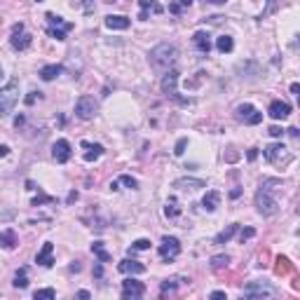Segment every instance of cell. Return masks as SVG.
Instances as JSON below:
<instances>
[{
	"label": "cell",
	"mask_w": 300,
	"mask_h": 300,
	"mask_svg": "<svg viewBox=\"0 0 300 300\" xmlns=\"http://www.w3.org/2000/svg\"><path fill=\"white\" fill-rule=\"evenodd\" d=\"M82 10L89 14V12H94V0H82Z\"/></svg>",
	"instance_id": "cell-41"
},
{
	"label": "cell",
	"mask_w": 300,
	"mask_h": 300,
	"mask_svg": "<svg viewBox=\"0 0 300 300\" xmlns=\"http://www.w3.org/2000/svg\"><path fill=\"white\" fill-rule=\"evenodd\" d=\"M31 42H33V35L24 31V24H14L12 26V38H10V45H12L14 50H19V52H24L31 47Z\"/></svg>",
	"instance_id": "cell-9"
},
{
	"label": "cell",
	"mask_w": 300,
	"mask_h": 300,
	"mask_svg": "<svg viewBox=\"0 0 300 300\" xmlns=\"http://www.w3.org/2000/svg\"><path fill=\"white\" fill-rule=\"evenodd\" d=\"M176 2H178L181 7H190V5H193V0H176Z\"/></svg>",
	"instance_id": "cell-47"
},
{
	"label": "cell",
	"mask_w": 300,
	"mask_h": 300,
	"mask_svg": "<svg viewBox=\"0 0 300 300\" xmlns=\"http://www.w3.org/2000/svg\"><path fill=\"white\" fill-rule=\"evenodd\" d=\"M235 118L239 120V122H244V124H261V122H263V113H258V110H256L251 104H242V106H237Z\"/></svg>",
	"instance_id": "cell-11"
},
{
	"label": "cell",
	"mask_w": 300,
	"mask_h": 300,
	"mask_svg": "<svg viewBox=\"0 0 300 300\" xmlns=\"http://www.w3.org/2000/svg\"><path fill=\"white\" fill-rule=\"evenodd\" d=\"M181 253V242L176 237H162V244H159V258L162 261H176Z\"/></svg>",
	"instance_id": "cell-8"
},
{
	"label": "cell",
	"mask_w": 300,
	"mask_h": 300,
	"mask_svg": "<svg viewBox=\"0 0 300 300\" xmlns=\"http://www.w3.org/2000/svg\"><path fill=\"white\" fill-rule=\"evenodd\" d=\"M248 162H253V159H256V157H258V148H251V150H248Z\"/></svg>",
	"instance_id": "cell-44"
},
{
	"label": "cell",
	"mask_w": 300,
	"mask_h": 300,
	"mask_svg": "<svg viewBox=\"0 0 300 300\" xmlns=\"http://www.w3.org/2000/svg\"><path fill=\"white\" fill-rule=\"evenodd\" d=\"M209 298H225V291H211Z\"/></svg>",
	"instance_id": "cell-45"
},
{
	"label": "cell",
	"mask_w": 300,
	"mask_h": 300,
	"mask_svg": "<svg viewBox=\"0 0 300 300\" xmlns=\"http://www.w3.org/2000/svg\"><path fill=\"white\" fill-rule=\"evenodd\" d=\"M120 183H122V185H127V188H131V190H136V188H139V181H136V178H131V176H127V174H124V176H120Z\"/></svg>",
	"instance_id": "cell-34"
},
{
	"label": "cell",
	"mask_w": 300,
	"mask_h": 300,
	"mask_svg": "<svg viewBox=\"0 0 300 300\" xmlns=\"http://www.w3.org/2000/svg\"><path fill=\"white\" fill-rule=\"evenodd\" d=\"M232 47H235V40L230 38V35H221V38L216 40V50H218L221 54L232 52Z\"/></svg>",
	"instance_id": "cell-27"
},
{
	"label": "cell",
	"mask_w": 300,
	"mask_h": 300,
	"mask_svg": "<svg viewBox=\"0 0 300 300\" xmlns=\"http://www.w3.org/2000/svg\"><path fill=\"white\" fill-rule=\"evenodd\" d=\"M91 253H94V256H96L101 263H110V261H113V256L106 251L104 242H94V244H91Z\"/></svg>",
	"instance_id": "cell-26"
},
{
	"label": "cell",
	"mask_w": 300,
	"mask_h": 300,
	"mask_svg": "<svg viewBox=\"0 0 300 300\" xmlns=\"http://www.w3.org/2000/svg\"><path fill=\"white\" fill-rule=\"evenodd\" d=\"M35 2H42V0H35Z\"/></svg>",
	"instance_id": "cell-54"
},
{
	"label": "cell",
	"mask_w": 300,
	"mask_h": 300,
	"mask_svg": "<svg viewBox=\"0 0 300 300\" xmlns=\"http://www.w3.org/2000/svg\"><path fill=\"white\" fill-rule=\"evenodd\" d=\"M178 282H181L178 277H171V279H167V282H162V286H159L162 296H164V293H169V291H174V288L178 286Z\"/></svg>",
	"instance_id": "cell-31"
},
{
	"label": "cell",
	"mask_w": 300,
	"mask_h": 300,
	"mask_svg": "<svg viewBox=\"0 0 300 300\" xmlns=\"http://www.w3.org/2000/svg\"><path fill=\"white\" fill-rule=\"evenodd\" d=\"M193 45H195L197 52L209 54L211 52V35L207 33V31H197L195 35H193Z\"/></svg>",
	"instance_id": "cell-17"
},
{
	"label": "cell",
	"mask_w": 300,
	"mask_h": 300,
	"mask_svg": "<svg viewBox=\"0 0 300 300\" xmlns=\"http://www.w3.org/2000/svg\"><path fill=\"white\" fill-rule=\"evenodd\" d=\"M118 270L122 274H143L145 272V265L139 261H134V258H124L122 263H118Z\"/></svg>",
	"instance_id": "cell-16"
},
{
	"label": "cell",
	"mask_w": 300,
	"mask_h": 300,
	"mask_svg": "<svg viewBox=\"0 0 300 300\" xmlns=\"http://www.w3.org/2000/svg\"><path fill=\"white\" fill-rule=\"evenodd\" d=\"M185 145H188V139H178V143H176V150H174V155L181 157L185 153Z\"/></svg>",
	"instance_id": "cell-38"
},
{
	"label": "cell",
	"mask_w": 300,
	"mask_h": 300,
	"mask_svg": "<svg viewBox=\"0 0 300 300\" xmlns=\"http://www.w3.org/2000/svg\"><path fill=\"white\" fill-rule=\"evenodd\" d=\"M145 248H150V239H136V242L131 244L129 253H134V251H145Z\"/></svg>",
	"instance_id": "cell-33"
},
{
	"label": "cell",
	"mask_w": 300,
	"mask_h": 300,
	"mask_svg": "<svg viewBox=\"0 0 300 300\" xmlns=\"http://www.w3.org/2000/svg\"><path fill=\"white\" fill-rule=\"evenodd\" d=\"M174 188H178V190H197V188H207V181H202V178H178V181H174Z\"/></svg>",
	"instance_id": "cell-22"
},
{
	"label": "cell",
	"mask_w": 300,
	"mask_h": 300,
	"mask_svg": "<svg viewBox=\"0 0 300 300\" xmlns=\"http://www.w3.org/2000/svg\"><path fill=\"white\" fill-rule=\"evenodd\" d=\"M96 110H99V106H96V101H94V96H80L78 101H75V115H78L80 120H91L94 115H96Z\"/></svg>",
	"instance_id": "cell-10"
},
{
	"label": "cell",
	"mask_w": 300,
	"mask_h": 300,
	"mask_svg": "<svg viewBox=\"0 0 300 300\" xmlns=\"http://www.w3.org/2000/svg\"><path fill=\"white\" fill-rule=\"evenodd\" d=\"M209 5H223V2H228V0H207Z\"/></svg>",
	"instance_id": "cell-52"
},
{
	"label": "cell",
	"mask_w": 300,
	"mask_h": 300,
	"mask_svg": "<svg viewBox=\"0 0 300 300\" xmlns=\"http://www.w3.org/2000/svg\"><path fill=\"white\" fill-rule=\"evenodd\" d=\"M237 230H239V225H237V223H232V225H228V228H225L223 232H218V235H216V239H213V244H225V242H230V239H232V237L237 235Z\"/></svg>",
	"instance_id": "cell-25"
},
{
	"label": "cell",
	"mask_w": 300,
	"mask_h": 300,
	"mask_svg": "<svg viewBox=\"0 0 300 300\" xmlns=\"http://www.w3.org/2000/svg\"><path fill=\"white\" fill-rule=\"evenodd\" d=\"M164 213H167V218H178L181 216V207H178V202L174 197H169V202L164 207Z\"/></svg>",
	"instance_id": "cell-29"
},
{
	"label": "cell",
	"mask_w": 300,
	"mask_h": 300,
	"mask_svg": "<svg viewBox=\"0 0 300 300\" xmlns=\"http://www.w3.org/2000/svg\"><path fill=\"white\" fill-rule=\"evenodd\" d=\"M263 155H265V159H267L270 164H288V162L293 159L291 153L284 148V143H270L263 150Z\"/></svg>",
	"instance_id": "cell-7"
},
{
	"label": "cell",
	"mask_w": 300,
	"mask_h": 300,
	"mask_svg": "<svg viewBox=\"0 0 300 300\" xmlns=\"http://www.w3.org/2000/svg\"><path fill=\"white\" fill-rule=\"evenodd\" d=\"M267 134H270V136H274V139H282V136H284V129H282V127H270V129H267Z\"/></svg>",
	"instance_id": "cell-39"
},
{
	"label": "cell",
	"mask_w": 300,
	"mask_h": 300,
	"mask_svg": "<svg viewBox=\"0 0 300 300\" xmlns=\"http://www.w3.org/2000/svg\"><path fill=\"white\" fill-rule=\"evenodd\" d=\"M228 263H230V256H213L211 258V267L221 270V267H228Z\"/></svg>",
	"instance_id": "cell-32"
},
{
	"label": "cell",
	"mask_w": 300,
	"mask_h": 300,
	"mask_svg": "<svg viewBox=\"0 0 300 300\" xmlns=\"http://www.w3.org/2000/svg\"><path fill=\"white\" fill-rule=\"evenodd\" d=\"M106 26L110 31H127L131 26V21L127 17H122V14H108L106 17Z\"/></svg>",
	"instance_id": "cell-19"
},
{
	"label": "cell",
	"mask_w": 300,
	"mask_h": 300,
	"mask_svg": "<svg viewBox=\"0 0 300 300\" xmlns=\"http://www.w3.org/2000/svg\"><path fill=\"white\" fill-rule=\"evenodd\" d=\"M139 5H141V14H139V19H141V21H145L150 12H155V14L164 12V7H162L157 0H139Z\"/></svg>",
	"instance_id": "cell-20"
},
{
	"label": "cell",
	"mask_w": 300,
	"mask_h": 300,
	"mask_svg": "<svg viewBox=\"0 0 300 300\" xmlns=\"http://www.w3.org/2000/svg\"><path fill=\"white\" fill-rule=\"evenodd\" d=\"M239 195H242V190H239V188H235V190L230 193V197H232V199H235V197H239Z\"/></svg>",
	"instance_id": "cell-50"
},
{
	"label": "cell",
	"mask_w": 300,
	"mask_h": 300,
	"mask_svg": "<svg viewBox=\"0 0 300 300\" xmlns=\"http://www.w3.org/2000/svg\"><path fill=\"white\" fill-rule=\"evenodd\" d=\"M277 263H279V265H277V272H279V274L291 272V265H288L286 258H277Z\"/></svg>",
	"instance_id": "cell-37"
},
{
	"label": "cell",
	"mask_w": 300,
	"mask_h": 300,
	"mask_svg": "<svg viewBox=\"0 0 300 300\" xmlns=\"http://www.w3.org/2000/svg\"><path fill=\"white\" fill-rule=\"evenodd\" d=\"M75 199H78V193H71V195H68V204H71V202H75Z\"/></svg>",
	"instance_id": "cell-51"
},
{
	"label": "cell",
	"mask_w": 300,
	"mask_h": 300,
	"mask_svg": "<svg viewBox=\"0 0 300 300\" xmlns=\"http://www.w3.org/2000/svg\"><path fill=\"white\" fill-rule=\"evenodd\" d=\"M45 19H47V24H50V26H47V33H50L54 40H66V33L73 31V24H71V21H64L59 14L47 12Z\"/></svg>",
	"instance_id": "cell-5"
},
{
	"label": "cell",
	"mask_w": 300,
	"mask_h": 300,
	"mask_svg": "<svg viewBox=\"0 0 300 300\" xmlns=\"http://www.w3.org/2000/svg\"><path fill=\"white\" fill-rule=\"evenodd\" d=\"M270 181H272V178H270ZM270 181H263L261 190L256 193V209H258V213H263V216H274V213H277V209H279L277 199L272 197Z\"/></svg>",
	"instance_id": "cell-3"
},
{
	"label": "cell",
	"mask_w": 300,
	"mask_h": 300,
	"mask_svg": "<svg viewBox=\"0 0 300 300\" xmlns=\"http://www.w3.org/2000/svg\"><path fill=\"white\" fill-rule=\"evenodd\" d=\"M61 73H64V66L61 64H50V66H42V68H40V78L45 80V82L56 80Z\"/></svg>",
	"instance_id": "cell-21"
},
{
	"label": "cell",
	"mask_w": 300,
	"mask_h": 300,
	"mask_svg": "<svg viewBox=\"0 0 300 300\" xmlns=\"http://www.w3.org/2000/svg\"><path fill=\"white\" fill-rule=\"evenodd\" d=\"M0 75H2V68H0Z\"/></svg>",
	"instance_id": "cell-53"
},
{
	"label": "cell",
	"mask_w": 300,
	"mask_h": 300,
	"mask_svg": "<svg viewBox=\"0 0 300 300\" xmlns=\"http://www.w3.org/2000/svg\"><path fill=\"white\" fill-rule=\"evenodd\" d=\"M143 293H145V284H141V282H136V279H127V282H122V298L124 300L141 298Z\"/></svg>",
	"instance_id": "cell-12"
},
{
	"label": "cell",
	"mask_w": 300,
	"mask_h": 300,
	"mask_svg": "<svg viewBox=\"0 0 300 300\" xmlns=\"http://www.w3.org/2000/svg\"><path fill=\"white\" fill-rule=\"evenodd\" d=\"M89 296H91L89 291H78V298H89Z\"/></svg>",
	"instance_id": "cell-49"
},
{
	"label": "cell",
	"mask_w": 300,
	"mask_h": 300,
	"mask_svg": "<svg viewBox=\"0 0 300 300\" xmlns=\"http://www.w3.org/2000/svg\"><path fill=\"white\" fill-rule=\"evenodd\" d=\"M274 293H277V288L270 286L267 282H248L247 286L242 288L244 298H270Z\"/></svg>",
	"instance_id": "cell-6"
},
{
	"label": "cell",
	"mask_w": 300,
	"mask_h": 300,
	"mask_svg": "<svg viewBox=\"0 0 300 300\" xmlns=\"http://www.w3.org/2000/svg\"><path fill=\"white\" fill-rule=\"evenodd\" d=\"M94 277H96V279L104 277V265H101V261H99V265H94Z\"/></svg>",
	"instance_id": "cell-42"
},
{
	"label": "cell",
	"mask_w": 300,
	"mask_h": 300,
	"mask_svg": "<svg viewBox=\"0 0 300 300\" xmlns=\"http://www.w3.org/2000/svg\"><path fill=\"white\" fill-rule=\"evenodd\" d=\"M54 298H56L54 288H40V291H35V300H54Z\"/></svg>",
	"instance_id": "cell-30"
},
{
	"label": "cell",
	"mask_w": 300,
	"mask_h": 300,
	"mask_svg": "<svg viewBox=\"0 0 300 300\" xmlns=\"http://www.w3.org/2000/svg\"><path fill=\"white\" fill-rule=\"evenodd\" d=\"M169 12H171V14H181V12H183V7L178 5V2H171V5H169Z\"/></svg>",
	"instance_id": "cell-43"
},
{
	"label": "cell",
	"mask_w": 300,
	"mask_h": 300,
	"mask_svg": "<svg viewBox=\"0 0 300 300\" xmlns=\"http://www.w3.org/2000/svg\"><path fill=\"white\" fill-rule=\"evenodd\" d=\"M251 237H256V230H253V228H244V230L239 232V242L244 244V242H248Z\"/></svg>",
	"instance_id": "cell-36"
},
{
	"label": "cell",
	"mask_w": 300,
	"mask_h": 300,
	"mask_svg": "<svg viewBox=\"0 0 300 300\" xmlns=\"http://www.w3.org/2000/svg\"><path fill=\"white\" fill-rule=\"evenodd\" d=\"M19 101V80H10L5 87H0V120L7 118Z\"/></svg>",
	"instance_id": "cell-2"
},
{
	"label": "cell",
	"mask_w": 300,
	"mask_h": 300,
	"mask_svg": "<svg viewBox=\"0 0 300 300\" xmlns=\"http://www.w3.org/2000/svg\"><path fill=\"white\" fill-rule=\"evenodd\" d=\"M176 56H178V50L169 45V42H162V45H157L150 50L148 54V59H150V66L155 68V71H169L174 61H176Z\"/></svg>",
	"instance_id": "cell-1"
},
{
	"label": "cell",
	"mask_w": 300,
	"mask_h": 300,
	"mask_svg": "<svg viewBox=\"0 0 300 300\" xmlns=\"http://www.w3.org/2000/svg\"><path fill=\"white\" fill-rule=\"evenodd\" d=\"M71 155H73V153H71V143H68L66 139H59V141L52 145V157L59 164H66V162L71 159Z\"/></svg>",
	"instance_id": "cell-13"
},
{
	"label": "cell",
	"mask_w": 300,
	"mask_h": 300,
	"mask_svg": "<svg viewBox=\"0 0 300 300\" xmlns=\"http://www.w3.org/2000/svg\"><path fill=\"white\" fill-rule=\"evenodd\" d=\"M35 99H42V94H40V91H31V94L26 96V104H28V106L35 104Z\"/></svg>",
	"instance_id": "cell-40"
},
{
	"label": "cell",
	"mask_w": 300,
	"mask_h": 300,
	"mask_svg": "<svg viewBox=\"0 0 300 300\" xmlns=\"http://www.w3.org/2000/svg\"><path fill=\"white\" fill-rule=\"evenodd\" d=\"M267 113H270L272 120H286L291 115V106L286 101H272L270 108H267Z\"/></svg>",
	"instance_id": "cell-15"
},
{
	"label": "cell",
	"mask_w": 300,
	"mask_h": 300,
	"mask_svg": "<svg viewBox=\"0 0 300 300\" xmlns=\"http://www.w3.org/2000/svg\"><path fill=\"white\" fill-rule=\"evenodd\" d=\"M218 204H221V193H216V190H209V193L204 195V199H202V207L207 211H216Z\"/></svg>",
	"instance_id": "cell-24"
},
{
	"label": "cell",
	"mask_w": 300,
	"mask_h": 300,
	"mask_svg": "<svg viewBox=\"0 0 300 300\" xmlns=\"http://www.w3.org/2000/svg\"><path fill=\"white\" fill-rule=\"evenodd\" d=\"M162 91H164L169 99H174L176 104L188 106V99L178 96V71H176V68L164 71V78H162Z\"/></svg>",
	"instance_id": "cell-4"
},
{
	"label": "cell",
	"mask_w": 300,
	"mask_h": 300,
	"mask_svg": "<svg viewBox=\"0 0 300 300\" xmlns=\"http://www.w3.org/2000/svg\"><path fill=\"white\" fill-rule=\"evenodd\" d=\"M56 199L54 197H50V195H38L35 199H33V207H40V204H54Z\"/></svg>",
	"instance_id": "cell-35"
},
{
	"label": "cell",
	"mask_w": 300,
	"mask_h": 300,
	"mask_svg": "<svg viewBox=\"0 0 300 300\" xmlns=\"http://www.w3.org/2000/svg\"><path fill=\"white\" fill-rule=\"evenodd\" d=\"M0 247L5 248V251H14V248L19 247V237H17V232H14L12 228L0 230Z\"/></svg>",
	"instance_id": "cell-18"
},
{
	"label": "cell",
	"mask_w": 300,
	"mask_h": 300,
	"mask_svg": "<svg viewBox=\"0 0 300 300\" xmlns=\"http://www.w3.org/2000/svg\"><path fill=\"white\" fill-rule=\"evenodd\" d=\"M291 91H293L296 96H298V94H300V85H298V82H293V85H291Z\"/></svg>",
	"instance_id": "cell-46"
},
{
	"label": "cell",
	"mask_w": 300,
	"mask_h": 300,
	"mask_svg": "<svg viewBox=\"0 0 300 300\" xmlns=\"http://www.w3.org/2000/svg\"><path fill=\"white\" fill-rule=\"evenodd\" d=\"M14 286L17 288H26L28 286V267H19L14 274Z\"/></svg>",
	"instance_id": "cell-28"
},
{
	"label": "cell",
	"mask_w": 300,
	"mask_h": 300,
	"mask_svg": "<svg viewBox=\"0 0 300 300\" xmlns=\"http://www.w3.org/2000/svg\"><path fill=\"white\" fill-rule=\"evenodd\" d=\"M7 153H10V148H7V145H0V157H5Z\"/></svg>",
	"instance_id": "cell-48"
},
{
	"label": "cell",
	"mask_w": 300,
	"mask_h": 300,
	"mask_svg": "<svg viewBox=\"0 0 300 300\" xmlns=\"http://www.w3.org/2000/svg\"><path fill=\"white\" fill-rule=\"evenodd\" d=\"M82 148H87V153H85V162H94V159H99V157L104 155V145H99V143L82 141Z\"/></svg>",
	"instance_id": "cell-23"
},
{
	"label": "cell",
	"mask_w": 300,
	"mask_h": 300,
	"mask_svg": "<svg viewBox=\"0 0 300 300\" xmlns=\"http://www.w3.org/2000/svg\"><path fill=\"white\" fill-rule=\"evenodd\" d=\"M35 263H38L40 267H52L54 265V244L52 242H45L42 248L38 251V256H35Z\"/></svg>",
	"instance_id": "cell-14"
}]
</instances>
